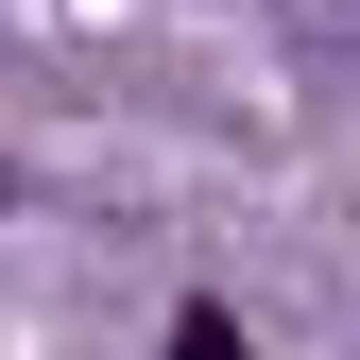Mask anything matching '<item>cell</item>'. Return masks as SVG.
I'll list each match as a JSON object with an SVG mask.
<instances>
[{"mask_svg": "<svg viewBox=\"0 0 360 360\" xmlns=\"http://www.w3.org/2000/svg\"><path fill=\"white\" fill-rule=\"evenodd\" d=\"M172 360H240V326H223V309H189V343H172Z\"/></svg>", "mask_w": 360, "mask_h": 360, "instance_id": "1", "label": "cell"}]
</instances>
